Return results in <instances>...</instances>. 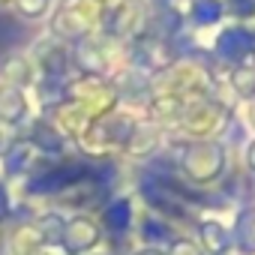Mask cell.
Listing matches in <instances>:
<instances>
[{"mask_svg":"<svg viewBox=\"0 0 255 255\" xmlns=\"http://www.w3.org/2000/svg\"><path fill=\"white\" fill-rule=\"evenodd\" d=\"M246 48H249V33L246 30H228V33L219 36V54L228 57V60L240 57Z\"/></svg>","mask_w":255,"mask_h":255,"instance_id":"obj_1","label":"cell"},{"mask_svg":"<svg viewBox=\"0 0 255 255\" xmlns=\"http://www.w3.org/2000/svg\"><path fill=\"white\" fill-rule=\"evenodd\" d=\"M21 108H24L21 93H18L15 87H3V93H0V117L12 123V120L21 117Z\"/></svg>","mask_w":255,"mask_h":255,"instance_id":"obj_2","label":"cell"},{"mask_svg":"<svg viewBox=\"0 0 255 255\" xmlns=\"http://www.w3.org/2000/svg\"><path fill=\"white\" fill-rule=\"evenodd\" d=\"M192 15H195L201 24H210V21H216V18L222 15V6L216 3V0H198L195 9H192Z\"/></svg>","mask_w":255,"mask_h":255,"instance_id":"obj_3","label":"cell"},{"mask_svg":"<svg viewBox=\"0 0 255 255\" xmlns=\"http://www.w3.org/2000/svg\"><path fill=\"white\" fill-rule=\"evenodd\" d=\"M69 231H78V240H72V243H69L72 249H84V246H90V243L96 240L93 225H90V222H84V219H81V222H72V225H69Z\"/></svg>","mask_w":255,"mask_h":255,"instance_id":"obj_4","label":"cell"},{"mask_svg":"<svg viewBox=\"0 0 255 255\" xmlns=\"http://www.w3.org/2000/svg\"><path fill=\"white\" fill-rule=\"evenodd\" d=\"M105 216H108V222H111V225H114V222H123V225H126V219H129V207H126V201H117Z\"/></svg>","mask_w":255,"mask_h":255,"instance_id":"obj_5","label":"cell"},{"mask_svg":"<svg viewBox=\"0 0 255 255\" xmlns=\"http://www.w3.org/2000/svg\"><path fill=\"white\" fill-rule=\"evenodd\" d=\"M204 234L210 237L213 249H216V246H225V234H222V231H213V225H204Z\"/></svg>","mask_w":255,"mask_h":255,"instance_id":"obj_6","label":"cell"},{"mask_svg":"<svg viewBox=\"0 0 255 255\" xmlns=\"http://www.w3.org/2000/svg\"><path fill=\"white\" fill-rule=\"evenodd\" d=\"M141 255H156V252H141Z\"/></svg>","mask_w":255,"mask_h":255,"instance_id":"obj_7","label":"cell"}]
</instances>
